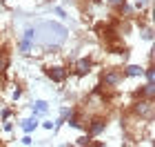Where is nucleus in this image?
Returning <instances> with one entry per match:
<instances>
[{
	"label": "nucleus",
	"mask_w": 155,
	"mask_h": 147,
	"mask_svg": "<svg viewBox=\"0 0 155 147\" xmlns=\"http://www.w3.org/2000/svg\"><path fill=\"white\" fill-rule=\"evenodd\" d=\"M131 116L137 118L142 123H153V114H155V107H153V100H146V98H135L131 103Z\"/></svg>",
	"instance_id": "nucleus-1"
},
{
	"label": "nucleus",
	"mask_w": 155,
	"mask_h": 147,
	"mask_svg": "<svg viewBox=\"0 0 155 147\" xmlns=\"http://www.w3.org/2000/svg\"><path fill=\"white\" fill-rule=\"evenodd\" d=\"M124 82L122 67H104L100 72V85L102 89H117Z\"/></svg>",
	"instance_id": "nucleus-2"
},
{
	"label": "nucleus",
	"mask_w": 155,
	"mask_h": 147,
	"mask_svg": "<svg viewBox=\"0 0 155 147\" xmlns=\"http://www.w3.org/2000/svg\"><path fill=\"white\" fill-rule=\"evenodd\" d=\"M109 127V121H107V116H102V114H97V116H91L87 123H84V129H87V134L91 138H97V136H102L104 131H107Z\"/></svg>",
	"instance_id": "nucleus-3"
},
{
	"label": "nucleus",
	"mask_w": 155,
	"mask_h": 147,
	"mask_svg": "<svg viewBox=\"0 0 155 147\" xmlns=\"http://www.w3.org/2000/svg\"><path fill=\"white\" fill-rule=\"evenodd\" d=\"M69 67H64V65H51V67H45V76L51 82H58V85H62V82H67V78H69Z\"/></svg>",
	"instance_id": "nucleus-4"
},
{
	"label": "nucleus",
	"mask_w": 155,
	"mask_h": 147,
	"mask_svg": "<svg viewBox=\"0 0 155 147\" xmlns=\"http://www.w3.org/2000/svg\"><path fill=\"white\" fill-rule=\"evenodd\" d=\"M91 69H93V60L91 58H78V60H73V65H71V69L69 72H73L75 76H87V74H91Z\"/></svg>",
	"instance_id": "nucleus-5"
},
{
	"label": "nucleus",
	"mask_w": 155,
	"mask_h": 147,
	"mask_svg": "<svg viewBox=\"0 0 155 147\" xmlns=\"http://www.w3.org/2000/svg\"><path fill=\"white\" fill-rule=\"evenodd\" d=\"M135 98H146V100H153L155 98V82H144L142 87H137L135 92H133Z\"/></svg>",
	"instance_id": "nucleus-6"
},
{
	"label": "nucleus",
	"mask_w": 155,
	"mask_h": 147,
	"mask_svg": "<svg viewBox=\"0 0 155 147\" xmlns=\"http://www.w3.org/2000/svg\"><path fill=\"white\" fill-rule=\"evenodd\" d=\"M142 72H144V67H140V65H124L122 67L124 78H142Z\"/></svg>",
	"instance_id": "nucleus-7"
},
{
	"label": "nucleus",
	"mask_w": 155,
	"mask_h": 147,
	"mask_svg": "<svg viewBox=\"0 0 155 147\" xmlns=\"http://www.w3.org/2000/svg\"><path fill=\"white\" fill-rule=\"evenodd\" d=\"M38 125H40L38 116H31V118H25V121H20V129H22L25 134H31V131L38 129Z\"/></svg>",
	"instance_id": "nucleus-8"
},
{
	"label": "nucleus",
	"mask_w": 155,
	"mask_h": 147,
	"mask_svg": "<svg viewBox=\"0 0 155 147\" xmlns=\"http://www.w3.org/2000/svg\"><path fill=\"white\" fill-rule=\"evenodd\" d=\"M9 65H11V56H9V51L2 47L0 49V78L7 74V69H9Z\"/></svg>",
	"instance_id": "nucleus-9"
},
{
	"label": "nucleus",
	"mask_w": 155,
	"mask_h": 147,
	"mask_svg": "<svg viewBox=\"0 0 155 147\" xmlns=\"http://www.w3.org/2000/svg\"><path fill=\"white\" fill-rule=\"evenodd\" d=\"M49 109V103L47 100H33L31 103V114L33 116H45Z\"/></svg>",
	"instance_id": "nucleus-10"
},
{
	"label": "nucleus",
	"mask_w": 155,
	"mask_h": 147,
	"mask_svg": "<svg viewBox=\"0 0 155 147\" xmlns=\"http://www.w3.org/2000/svg\"><path fill=\"white\" fill-rule=\"evenodd\" d=\"M31 49H33V43H31V40H25V38H20V43H18V54H22V56H29V54H31Z\"/></svg>",
	"instance_id": "nucleus-11"
},
{
	"label": "nucleus",
	"mask_w": 155,
	"mask_h": 147,
	"mask_svg": "<svg viewBox=\"0 0 155 147\" xmlns=\"http://www.w3.org/2000/svg\"><path fill=\"white\" fill-rule=\"evenodd\" d=\"M135 11H137V9H135L133 5H129V2H124V5L117 9V13H122L124 18H135Z\"/></svg>",
	"instance_id": "nucleus-12"
},
{
	"label": "nucleus",
	"mask_w": 155,
	"mask_h": 147,
	"mask_svg": "<svg viewBox=\"0 0 155 147\" xmlns=\"http://www.w3.org/2000/svg\"><path fill=\"white\" fill-rule=\"evenodd\" d=\"M22 38H25V40H31V43H36V40H38V29H36V27H27L25 33H22Z\"/></svg>",
	"instance_id": "nucleus-13"
},
{
	"label": "nucleus",
	"mask_w": 155,
	"mask_h": 147,
	"mask_svg": "<svg viewBox=\"0 0 155 147\" xmlns=\"http://www.w3.org/2000/svg\"><path fill=\"white\" fill-rule=\"evenodd\" d=\"M142 76H144V80H146V82H155V67H153V62H151L149 67H144Z\"/></svg>",
	"instance_id": "nucleus-14"
},
{
	"label": "nucleus",
	"mask_w": 155,
	"mask_h": 147,
	"mask_svg": "<svg viewBox=\"0 0 155 147\" xmlns=\"http://www.w3.org/2000/svg\"><path fill=\"white\" fill-rule=\"evenodd\" d=\"M75 145H80V147H84V145H91V136L89 134H84V136H80V138H78V141H75Z\"/></svg>",
	"instance_id": "nucleus-15"
},
{
	"label": "nucleus",
	"mask_w": 155,
	"mask_h": 147,
	"mask_svg": "<svg viewBox=\"0 0 155 147\" xmlns=\"http://www.w3.org/2000/svg\"><path fill=\"white\" fill-rule=\"evenodd\" d=\"M124 2H126V0H107V5H109L113 11H117V9H120V7H122Z\"/></svg>",
	"instance_id": "nucleus-16"
},
{
	"label": "nucleus",
	"mask_w": 155,
	"mask_h": 147,
	"mask_svg": "<svg viewBox=\"0 0 155 147\" xmlns=\"http://www.w3.org/2000/svg\"><path fill=\"white\" fill-rule=\"evenodd\" d=\"M20 98H22V87H16L11 92V100H20Z\"/></svg>",
	"instance_id": "nucleus-17"
},
{
	"label": "nucleus",
	"mask_w": 155,
	"mask_h": 147,
	"mask_svg": "<svg viewBox=\"0 0 155 147\" xmlns=\"http://www.w3.org/2000/svg\"><path fill=\"white\" fill-rule=\"evenodd\" d=\"M2 129H5V131H13V123H11V118H5V121H2Z\"/></svg>",
	"instance_id": "nucleus-18"
},
{
	"label": "nucleus",
	"mask_w": 155,
	"mask_h": 147,
	"mask_svg": "<svg viewBox=\"0 0 155 147\" xmlns=\"http://www.w3.org/2000/svg\"><path fill=\"white\" fill-rule=\"evenodd\" d=\"M149 2H151V0H135V2H133V7H135V9H140V11H142V9H144V7L149 5Z\"/></svg>",
	"instance_id": "nucleus-19"
},
{
	"label": "nucleus",
	"mask_w": 155,
	"mask_h": 147,
	"mask_svg": "<svg viewBox=\"0 0 155 147\" xmlns=\"http://www.w3.org/2000/svg\"><path fill=\"white\" fill-rule=\"evenodd\" d=\"M42 127H45L47 131H53L55 129V123L53 121H45V123H42Z\"/></svg>",
	"instance_id": "nucleus-20"
},
{
	"label": "nucleus",
	"mask_w": 155,
	"mask_h": 147,
	"mask_svg": "<svg viewBox=\"0 0 155 147\" xmlns=\"http://www.w3.org/2000/svg\"><path fill=\"white\" fill-rule=\"evenodd\" d=\"M20 143H22V145H33V138H31V134H25L22 138H20Z\"/></svg>",
	"instance_id": "nucleus-21"
},
{
	"label": "nucleus",
	"mask_w": 155,
	"mask_h": 147,
	"mask_svg": "<svg viewBox=\"0 0 155 147\" xmlns=\"http://www.w3.org/2000/svg\"><path fill=\"white\" fill-rule=\"evenodd\" d=\"M11 114H13V111H11V109H7V107H5L2 111H0V121H5V118H11Z\"/></svg>",
	"instance_id": "nucleus-22"
},
{
	"label": "nucleus",
	"mask_w": 155,
	"mask_h": 147,
	"mask_svg": "<svg viewBox=\"0 0 155 147\" xmlns=\"http://www.w3.org/2000/svg\"><path fill=\"white\" fill-rule=\"evenodd\" d=\"M142 38H144V40H153V31H151V29H144Z\"/></svg>",
	"instance_id": "nucleus-23"
},
{
	"label": "nucleus",
	"mask_w": 155,
	"mask_h": 147,
	"mask_svg": "<svg viewBox=\"0 0 155 147\" xmlns=\"http://www.w3.org/2000/svg\"><path fill=\"white\" fill-rule=\"evenodd\" d=\"M55 13H58V16H60V18H67V11H64V9H62V7H55Z\"/></svg>",
	"instance_id": "nucleus-24"
},
{
	"label": "nucleus",
	"mask_w": 155,
	"mask_h": 147,
	"mask_svg": "<svg viewBox=\"0 0 155 147\" xmlns=\"http://www.w3.org/2000/svg\"><path fill=\"white\" fill-rule=\"evenodd\" d=\"M0 2H2V5H5V2H7V0H0Z\"/></svg>",
	"instance_id": "nucleus-25"
}]
</instances>
